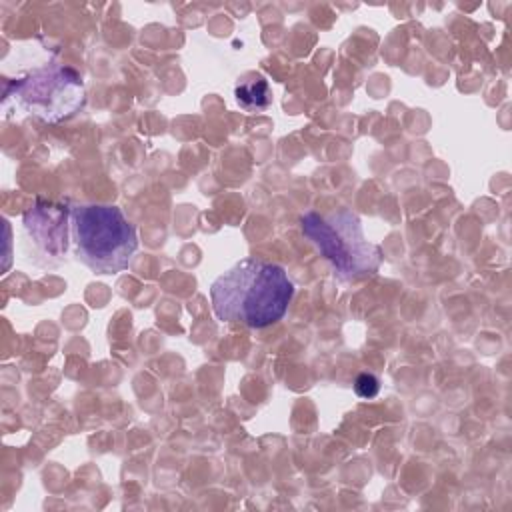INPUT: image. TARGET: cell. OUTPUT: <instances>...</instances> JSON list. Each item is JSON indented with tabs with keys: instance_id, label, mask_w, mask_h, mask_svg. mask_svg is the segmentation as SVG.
Returning a JSON list of instances; mask_svg holds the SVG:
<instances>
[{
	"instance_id": "cell-1",
	"label": "cell",
	"mask_w": 512,
	"mask_h": 512,
	"mask_svg": "<svg viewBox=\"0 0 512 512\" xmlns=\"http://www.w3.org/2000/svg\"><path fill=\"white\" fill-rule=\"evenodd\" d=\"M294 282L284 266L262 258H244L210 284L216 318L248 328H266L284 318Z\"/></svg>"
},
{
	"instance_id": "cell-2",
	"label": "cell",
	"mask_w": 512,
	"mask_h": 512,
	"mask_svg": "<svg viewBox=\"0 0 512 512\" xmlns=\"http://www.w3.org/2000/svg\"><path fill=\"white\" fill-rule=\"evenodd\" d=\"M300 230L342 282L374 276L384 260L382 248L364 236L362 220L350 208L328 214L308 210L300 216Z\"/></svg>"
},
{
	"instance_id": "cell-3",
	"label": "cell",
	"mask_w": 512,
	"mask_h": 512,
	"mask_svg": "<svg viewBox=\"0 0 512 512\" xmlns=\"http://www.w3.org/2000/svg\"><path fill=\"white\" fill-rule=\"evenodd\" d=\"M76 258L96 274H118L138 250V234L114 204H76L70 210Z\"/></svg>"
},
{
	"instance_id": "cell-4",
	"label": "cell",
	"mask_w": 512,
	"mask_h": 512,
	"mask_svg": "<svg viewBox=\"0 0 512 512\" xmlns=\"http://www.w3.org/2000/svg\"><path fill=\"white\" fill-rule=\"evenodd\" d=\"M86 102L80 74L64 64H46L6 84L4 106L56 124L76 114Z\"/></svg>"
},
{
	"instance_id": "cell-5",
	"label": "cell",
	"mask_w": 512,
	"mask_h": 512,
	"mask_svg": "<svg viewBox=\"0 0 512 512\" xmlns=\"http://www.w3.org/2000/svg\"><path fill=\"white\" fill-rule=\"evenodd\" d=\"M70 210L66 204L38 200L24 214V230L44 258L62 260L66 254Z\"/></svg>"
},
{
	"instance_id": "cell-6",
	"label": "cell",
	"mask_w": 512,
	"mask_h": 512,
	"mask_svg": "<svg viewBox=\"0 0 512 512\" xmlns=\"http://www.w3.org/2000/svg\"><path fill=\"white\" fill-rule=\"evenodd\" d=\"M234 96L238 106L250 114L264 112L272 104L270 86L262 76H256L252 80H246V78L240 80L234 86Z\"/></svg>"
},
{
	"instance_id": "cell-7",
	"label": "cell",
	"mask_w": 512,
	"mask_h": 512,
	"mask_svg": "<svg viewBox=\"0 0 512 512\" xmlns=\"http://www.w3.org/2000/svg\"><path fill=\"white\" fill-rule=\"evenodd\" d=\"M354 392L360 398H374L380 392V380L372 372H362L354 378Z\"/></svg>"
}]
</instances>
